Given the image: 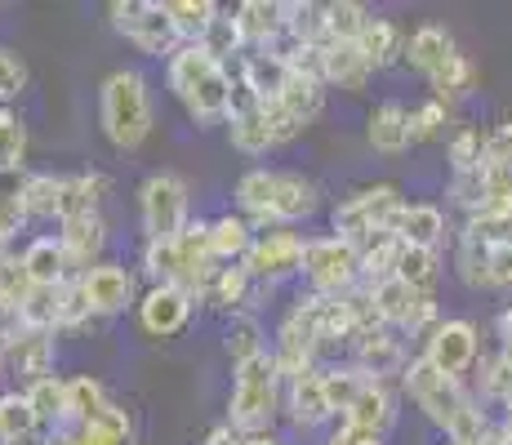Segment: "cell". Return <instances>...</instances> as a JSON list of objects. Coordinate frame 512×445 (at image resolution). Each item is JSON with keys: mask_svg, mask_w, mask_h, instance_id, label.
Wrapping results in <instances>:
<instances>
[{"mask_svg": "<svg viewBox=\"0 0 512 445\" xmlns=\"http://www.w3.org/2000/svg\"><path fill=\"white\" fill-rule=\"evenodd\" d=\"M370 63L361 58L357 45H321V85L348 89V94H361L370 81Z\"/></svg>", "mask_w": 512, "mask_h": 445, "instance_id": "cell-23", "label": "cell"}, {"mask_svg": "<svg viewBox=\"0 0 512 445\" xmlns=\"http://www.w3.org/2000/svg\"><path fill=\"white\" fill-rule=\"evenodd\" d=\"M299 272L308 276L312 294L339 299V294H348L357 285V245L339 241V236H303Z\"/></svg>", "mask_w": 512, "mask_h": 445, "instance_id": "cell-7", "label": "cell"}, {"mask_svg": "<svg viewBox=\"0 0 512 445\" xmlns=\"http://www.w3.org/2000/svg\"><path fill=\"white\" fill-rule=\"evenodd\" d=\"M281 405V370L272 352H259L250 361L232 365V397H228V428L241 437H259Z\"/></svg>", "mask_w": 512, "mask_h": 445, "instance_id": "cell-5", "label": "cell"}, {"mask_svg": "<svg viewBox=\"0 0 512 445\" xmlns=\"http://www.w3.org/2000/svg\"><path fill=\"white\" fill-rule=\"evenodd\" d=\"M401 187L397 183H374V187H361V192H352L348 201L334 205L330 214V236H339V241L348 245H361L370 241L374 232H392V219H397L401 210Z\"/></svg>", "mask_w": 512, "mask_h": 445, "instance_id": "cell-6", "label": "cell"}, {"mask_svg": "<svg viewBox=\"0 0 512 445\" xmlns=\"http://www.w3.org/2000/svg\"><path fill=\"white\" fill-rule=\"evenodd\" d=\"M5 112H9V107H5V103H0V116H5Z\"/></svg>", "mask_w": 512, "mask_h": 445, "instance_id": "cell-61", "label": "cell"}, {"mask_svg": "<svg viewBox=\"0 0 512 445\" xmlns=\"http://www.w3.org/2000/svg\"><path fill=\"white\" fill-rule=\"evenodd\" d=\"M277 103L303 125V130H308V125L321 116V107H326V85H321L317 76L294 72V67H290V76H285V89L277 94Z\"/></svg>", "mask_w": 512, "mask_h": 445, "instance_id": "cell-31", "label": "cell"}, {"mask_svg": "<svg viewBox=\"0 0 512 445\" xmlns=\"http://www.w3.org/2000/svg\"><path fill=\"white\" fill-rule=\"evenodd\" d=\"M27 290H32V281H27V272H23V259L9 254V259L0 263V308H18V303L27 299Z\"/></svg>", "mask_w": 512, "mask_h": 445, "instance_id": "cell-52", "label": "cell"}, {"mask_svg": "<svg viewBox=\"0 0 512 445\" xmlns=\"http://www.w3.org/2000/svg\"><path fill=\"white\" fill-rule=\"evenodd\" d=\"M228 138H232V147L241 156L272 152V134H268V125H263V107H259V112H250V116H236V121H228Z\"/></svg>", "mask_w": 512, "mask_h": 445, "instance_id": "cell-46", "label": "cell"}, {"mask_svg": "<svg viewBox=\"0 0 512 445\" xmlns=\"http://www.w3.org/2000/svg\"><path fill=\"white\" fill-rule=\"evenodd\" d=\"M107 14H112V27L139 49V54L170 58L174 49H179L174 23H170V14H165V0H112Z\"/></svg>", "mask_w": 512, "mask_h": 445, "instance_id": "cell-8", "label": "cell"}, {"mask_svg": "<svg viewBox=\"0 0 512 445\" xmlns=\"http://www.w3.org/2000/svg\"><path fill=\"white\" fill-rule=\"evenodd\" d=\"M94 321L90 303H85V290H81V276H67L58 285V334L63 330H85Z\"/></svg>", "mask_w": 512, "mask_h": 445, "instance_id": "cell-47", "label": "cell"}, {"mask_svg": "<svg viewBox=\"0 0 512 445\" xmlns=\"http://www.w3.org/2000/svg\"><path fill=\"white\" fill-rule=\"evenodd\" d=\"M23 183H27V170H0V201H18L23 196Z\"/></svg>", "mask_w": 512, "mask_h": 445, "instance_id": "cell-55", "label": "cell"}, {"mask_svg": "<svg viewBox=\"0 0 512 445\" xmlns=\"http://www.w3.org/2000/svg\"><path fill=\"white\" fill-rule=\"evenodd\" d=\"M401 383H406L410 401H415L419 410L428 414V419L450 437V445H477L481 432L490 428V419L477 410V401H472L468 392L459 388V379H446V374L432 370L423 356L406 361V370H401Z\"/></svg>", "mask_w": 512, "mask_h": 445, "instance_id": "cell-1", "label": "cell"}, {"mask_svg": "<svg viewBox=\"0 0 512 445\" xmlns=\"http://www.w3.org/2000/svg\"><path fill=\"white\" fill-rule=\"evenodd\" d=\"M139 219L147 241H174L187 227V183L179 174H147L139 187Z\"/></svg>", "mask_w": 512, "mask_h": 445, "instance_id": "cell-9", "label": "cell"}, {"mask_svg": "<svg viewBox=\"0 0 512 445\" xmlns=\"http://www.w3.org/2000/svg\"><path fill=\"white\" fill-rule=\"evenodd\" d=\"M9 254H14V250H9V241H5V236H0V263H5Z\"/></svg>", "mask_w": 512, "mask_h": 445, "instance_id": "cell-59", "label": "cell"}, {"mask_svg": "<svg viewBox=\"0 0 512 445\" xmlns=\"http://www.w3.org/2000/svg\"><path fill=\"white\" fill-rule=\"evenodd\" d=\"M481 392H486L490 401H504L508 392H512V370L499 361V356H490L486 370H481Z\"/></svg>", "mask_w": 512, "mask_h": 445, "instance_id": "cell-54", "label": "cell"}, {"mask_svg": "<svg viewBox=\"0 0 512 445\" xmlns=\"http://www.w3.org/2000/svg\"><path fill=\"white\" fill-rule=\"evenodd\" d=\"M392 276H397V281H406L410 290L432 294V285H437V276H441V259H437V250L401 245V250H397V267H392Z\"/></svg>", "mask_w": 512, "mask_h": 445, "instance_id": "cell-35", "label": "cell"}, {"mask_svg": "<svg viewBox=\"0 0 512 445\" xmlns=\"http://www.w3.org/2000/svg\"><path fill=\"white\" fill-rule=\"evenodd\" d=\"M54 241L63 245V259L76 276L85 267L103 263V250H107V219L103 214H76V219H63L54 232Z\"/></svg>", "mask_w": 512, "mask_h": 445, "instance_id": "cell-17", "label": "cell"}, {"mask_svg": "<svg viewBox=\"0 0 512 445\" xmlns=\"http://www.w3.org/2000/svg\"><path fill=\"white\" fill-rule=\"evenodd\" d=\"M67 441L72 445H130L134 441V419H130L125 405H107L98 419L67 428Z\"/></svg>", "mask_w": 512, "mask_h": 445, "instance_id": "cell-29", "label": "cell"}, {"mask_svg": "<svg viewBox=\"0 0 512 445\" xmlns=\"http://www.w3.org/2000/svg\"><path fill=\"white\" fill-rule=\"evenodd\" d=\"M477 445H512L508 437H504V428H499V423H490L486 432H481V441Z\"/></svg>", "mask_w": 512, "mask_h": 445, "instance_id": "cell-58", "label": "cell"}, {"mask_svg": "<svg viewBox=\"0 0 512 445\" xmlns=\"http://www.w3.org/2000/svg\"><path fill=\"white\" fill-rule=\"evenodd\" d=\"M0 356H5V339H0Z\"/></svg>", "mask_w": 512, "mask_h": 445, "instance_id": "cell-62", "label": "cell"}, {"mask_svg": "<svg viewBox=\"0 0 512 445\" xmlns=\"http://www.w3.org/2000/svg\"><path fill=\"white\" fill-rule=\"evenodd\" d=\"M366 18H370V9L357 5V0H330L326 5V36H321V45H357Z\"/></svg>", "mask_w": 512, "mask_h": 445, "instance_id": "cell-37", "label": "cell"}, {"mask_svg": "<svg viewBox=\"0 0 512 445\" xmlns=\"http://www.w3.org/2000/svg\"><path fill=\"white\" fill-rule=\"evenodd\" d=\"M254 241V227L241 219V214H223V219L210 223V254L214 263H241L245 250Z\"/></svg>", "mask_w": 512, "mask_h": 445, "instance_id": "cell-32", "label": "cell"}, {"mask_svg": "<svg viewBox=\"0 0 512 445\" xmlns=\"http://www.w3.org/2000/svg\"><path fill=\"white\" fill-rule=\"evenodd\" d=\"M165 14H170L179 45H201L205 27L219 14V5H210V0H165Z\"/></svg>", "mask_w": 512, "mask_h": 445, "instance_id": "cell-36", "label": "cell"}, {"mask_svg": "<svg viewBox=\"0 0 512 445\" xmlns=\"http://www.w3.org/2000/svg\"><path fill=\"white\" fill-rule=\"evenodd\" d=\"M326 445H379V437H361V432H348V428H339Z\"/></svg>", "mask_w": 512, "mask_h": 445, "instance_id": "cell-57", "label": "cell"}, {"mask_svg": "<svg viewBox=\"0 0 512 445\" xmlns=\"http://www.w3.org/2000/svg\"><path fill=\"white\" fill-rule=\"evenodd\" d=\"M223 348H228L232 365H241V361H250V356L268 352V348H263V325H259V316H254V312H232L228 334H223Z\"/></svg>", "mask_w": 512, "mask_h": 445, "instance_id": "cell-43", "label": "cell"}, {"mask_svg": "<svg viewBox=\"0 0 512 445\" xmlns=\"http://www.w3.org/2000/svg\"><path fill=\"white\" fill-rule=\"evenodd\" d=\"M27 405H32V419L41 432H54L63 428L67 419V379H58V374H41V379H32L23 388Z\"/></svg>", "mask_w": 512, "mask_h": 445, "instance_id": "cell-30", "label": "cell"}, {"mask_svg": "<svg viewBox=\"0 0 512 445\" xmlns=\"http://www.w3.org/2000/svg\"><path fill=\"white\" fill-rule=\"evenodd\" d=\"M263 125H268V134H272V147H285L303 134V125L294 121L281 103H263Z\"/></svg>", "mask_w": 512, "mask_h": 445, "instance_id": "cell-53", "label": "cell"}, {"mask_svg": "<svg viewBox=\"0 0 512 445\" xmlns=\"http://www.w3.org/2000/svg\"><path fill=\"white\" fill-rule=\"evenodd\" d=\"M165 81H170V94L179 98L183 112L196 125H214L228 116V67L214 63L205 49L179 45L165 58Z\"/></svg>", "mask_w": 512, "mask_h": 445, "instance_id": "cell-3", "label": "cell"}, {"mask_svg": "<svg viewBox=\"0 0 512 445\" xmlns=\"http://www.w3.org/2000/svg\"><path fill=\"white\" fill-rule=\"evenodd\" d=\"M392 419H397V410H392V397H388V383H366L361 388V397L348 405V410L339 414V428L348 432H361V437H379L392 428Z\"/></svg>", "mask_w": 512, "mask_h": 445, "instance_id": "cell-19", "label": "cell"}, {"mask_svg": "<svg viewBox=\"0 0 512 445\" xmlns=\"http://www.w3.org/2000/svg\"><path fill=\"white\" fill-rule=\"evenodd\" d=\"M98 121L116 152H139L152 134V98L139 72H112L98 89Z\"/></svg>", "mask_w": 512, "mask_h": 445, "instance_id": "cell-4", "label": "cell"}, {"mask_svg": "<svg viewBox=\"0 0 512 445\" xmlns=\"http://www.w3.org/2000/svg\"><path fill=\"white\" fill-rule=\"evenodd\" d=\"M27 85H32V72H27V58L18 54V49H5L0 45V103H14V98L27 94Z\"/></svg>", "mask_w": 512, "mask_h": 445, "instance_id": "cell-49", "label": "cell"}, {"mask_svg": "<svg viewBox=\"0 0 512 445\" xmlns=\"http://www.w3.org/2000/svg\"><path fill=\"white\" fill-rule=\"evenodd\" d=\"M196 49H205V54L214 58V63H236V58L245 54V45H241V32H236V18H232V9H219V14L210 18V27H205V36H201V45Z\"/></svg>", "mask_w": 512, "mask_h": 445, "instance_id": "cell-39", "label": "cell"}, {"mask_svg": "<svg viewBox=\"0 0 512 445\" xmlns=\"http://www.w3.org/2000/svg\"><path fill=\"white\" fill-rule=\"evenodd\" d=\"M392 236L401 245H419V250H437L446 236V214L437 205H401L392 219Z\"/></svg>", "mask_w": 512, "mask_h": 445, "instance_id": "cell-26", "label": "cell"}, {"mask_svg": "<svg viewBox=\"0 0 512 445\" xmlns=\"http://www.w3.org/2000/svg\"><path fill=\"white\" fill-rule=\"evenodd\" d=\"M18 259H23V272H27V281L32 285H63L67 276H76L72 267H67L63 245H58L54 236H32Z\"/></svg>", "mask_w": 512, "mask_h": 445, "instance_id": "cell-28", "label": "cell"}, {"mask_svg": "<svg viewBox=\"0 0 512 445\" xmlns=\"http://www.w3.org/2000/svg\"><path fill=\"white\" fill-rule=\"evenodd\" d=\"M81 290L85 303H90L94 316H121L125 308L139 303V285H134V272L121 263H94L81 272Z\"/></svg>", "mask_w": 512, "mask_h": 445, "instance_id": "cell-14", "label": "cell"}, {"mask_svg": "<svg viewBox=\"0 0 512 445\" xmlns=\"http://www.w3.org/2000/svg\"><path fill=\"white\" fill-rule=\"evenodd\" d=\"M370 303H374V316H379V325H388V330L423 334L432 321H437V299H432V294L410 290V285L397 281V276L370 285Z\"/></svg>", "mask_w": 512, "mask_h": 445, "instance_id": "cell-11", "label": "cell"}, {"mask_svg": "<svg viewBox=\"0 0 512 445\" xmlns=\"http://www.w3.org/2000/svg\"><path fill=\"white\" fill-rule=\"evenodd\" d=\"M54 339L58 334L49 330H18L5 339V356H0V379H18L27 388L32 379H41V374H54Z\"/></svg>", "mask_w": 512, "mask_h": 445, "instance_id": "cell-13", "label": "cell"}, {"mask_svg": "<svg viewBox=\"0 0 512 445\" xmlns=\"http://www.w3.org/2000/svg\"><path fill=\"white\" fill-rule=\"evenodd\" d=\"M32 432H41V428H36L23 388H5L0 392V445H14L23 437H32Z\"/></svg>", "mask_w": 512, "mask_h": 445, "instance_id": "cell-42", "label": "cell"}, {"mask_svg": "<svg viewBox=\"0 0 512 445\" xmlns=\"http://www.w3.org/2000/svg\"><path fill=\"white\" fill-rule=\"evenodd\" d=\"M450 125V107H441L437 98H428L423 107L410 112V143H432V138H446Z\"/></svg>", "mask_w": 512, "mask_h": 445, "instance_id": "cell-50", "label": "cell"}, {"mask_svg": "<svg viewBox=\"0 0 512 445\" xmlns=\"http://www.w3.org/2000/svg\"><path fill=\"white\" fill-rule=\"evenodd\" d=\"M281 392H285V410L299 428H321L330 414V401H326V383H321V365H303V370L285 374L281 379Z\"/></svg>", "mask_w": 512, "mask_h": 445, "instance_id": "cell-16", "label": "cell"}, {"mask_svg": "<svg viewBox=\"0 0 512 445\" xmlns=\"http://www.w3.org/2000/svg\"><path fill=\"white\" fill-rule=\"evenodd\" d=\"M205 445H250V437H241L236 428H228V423H219V428L205 437Z\"/></svg>", "mask_w": 512, "mask_h": 445, "instance_id": "cell-56", "label": "cell"}, {"mask_svg": "<svg viewBox=\"0 0 512 445\" xmlns=\"http://www.w3.org/2000/svg\"><path fill=\"white\" fill-rule=\"evenodd\" d=\"M107 405L112 401H107L103 383L90 379V374H76V379H67V419H63V428H76V423L98 419Z\"/></svg>", "mask_w": 512, "mask_h": 445, "instance_id": "cell-33", "label": "cell"}, {"mask_svg": "<svg viewBox=\"0 0 512 445\" xmlns=\"http://www.w3.org/2000/svg\"><path fill=\"white\" fill-rule=\"evenodd\" d=\"M250 290H254V281L241 263H214V272L205 276V285H201L196 299H205L210 308H223V312H245Z\"/></svg>", "mask_w": 512, "mask_h": 445, "instance_id": "cell-22", "label": "cell"}, {"mask_svg": "<svg viewBox=\"0 0 512 445\" xmlns=\"http://www.w3.org/2000/svg\"><path fill=\"white\" fill-rule=\"evenodd\" d=\"M285 36L294 45H321V36H326V5H317V0H290L285 5Z\"/></svg>", "mask_w": 512, "mask_h": 445, "instance_id": "cell-40", "label": "cell"}, {"mask_svg": "<svg viewBox=\"0 0 512 445\" xmlns=\"http://www.w3.org/2000/svg\"><path fill=\"white\" fill-rule=\"evenodd\" d=\"M481 170H512V121H499L495 130H486Z\"/></svg>", "mask_w": 512, "mask_h": 445, "instance_id": "cell-51", "label": "cell"}, {"mask_svg": "<svg viewBox=\"0 0 512 445\" xmlns=\"http://www.w3.org/2000/svg\"><path fill=\"white\" fill-rule=\"evenodd\" d=\"M23 214L32 219H54L58 223V205H63V174H27L23 183Z\"/></svg>", "mask_w": 512, "mask_h": 445, "instance_id": "cell-34", "label": "cell"}, {"mask_svg": "<svg viewBox=\"0 0 512 445\" xmlns=\"http://www.w3.org/2000/svg\"><path fill=\"white\" fill-rule=\"evenodd\" d=\"M481 147H486V134L477 125H464V130L450 134V174L481 170Z\"/></svg>", "mask_w": 512, "mask_h": 445, "instance_id": "cell-48", "label": "cell"}, {"mask_svg": "<svg viewBox=\"0 0 512 445\" xmlns=\"http://www.w3.org/2000/svg\"><path fill=\"white\" fill-rule=\"evenodd\" d=\"M250 445H281V441H272V437H250Z\"/></svg>", "mask_w": 512, "mask_h": 445, "instance_id": "cell-60", "label": "cell"}, {"mask_svg": "<svg viewBox=\"0 0 512 445\" xmlns=\"http://www.w3.org/2000/svg\"><path fill=\"white\" fill-rule=\"evenodd\" d=\"M348 343H352V356H357L352 365H357L361 374H370L374 383H383V379L406 370V348H401V339L388 330V325H370V330L352 334Z\"/></svg>", "mask_w": 512, "mask_h": 445, "instance_id": "cell-18", "label": "cell"}, {"mask_svg": "<svg viewBox=\"0 0 512 445\" xmlns=\"http://www.w3.org/2000/svg\"><path fill=\"white\" fill-rule=\"evenodd\" d=\"M299 263H303V236L294 227H263V232H254L250 250L241 259L254 285L290 281V276H299Z\"/></svg>", "mask_w": 512, "mask_h": 445, "instance_id": "cell-10", "label": "cell"}, {"mask_svg": "<svg viewBox=\"0 0 512 445\" xmlns=\"http://www.w3.org/2000/svg\"><path fill=\"white\" fill-rule=\"evenodd\" d=\"M321 383H326L330 414H343L352 401L361 397V388L370 383V374H361L357 365H334V370H321Z\"/></svg>", "mask_w": 512, "mask_h": 445, "instance_id": "cell-44", "label": "cell"}, {"mask_svg": "<svg viewBox=\"0 0 512 445\" xmlns=\"http://www.w3.org/2000/svg\"><path fill=\"white\" fill-rule=\"evenodd\" d=\"M468 219H504V223H512V170H481V201Z\"/></svg>", "mask_w": 512, "mask_h": 445, "instance_id": "cell-38", "label": "cell"}, {"mask_svg": "<svg viewBox=\"0 0 512 445\" xmlns=\"http://www.w3.org/2000/svg\"><path fill=\"white\" fill-rule=\"evenodd\" d=\"M245 49H268L285 32V0H245L232 9Z\"/></svg>", "mask_w": 512, "mask_h": 445, "instance_id": "cell-21", "label": "cell"}, {"mask_svg": "<svg viewBox=\"0 0 512 445\" xmlns=\"http://www.w3.org/2000/svg\"><path fill=\"white\" fill-rule=\"evenodd\" d=\"M455 54H459V45H455V36H450L446 27L423 23V27H415V32L406 36V54H401V63H410L415 72H423L432 81V76H437Z\"/></svg>", "mask_w": 512, "mask_h": 445, "instance_id": "cell-20", "label": "cell"}, {"mask_svg": "<svg viewBox=\"0 0 512 445\" xmlns=\"http://www.w3.org/2000/svg\"><path fill=\"white\" fill-rule=\"evenodd\" d=\"M192 303L196 299L187 290H179V285H152L134 308H139L143 334H152V339H174L187 325V316H192Z\"/></svg>", "mask_w": 512, "mask_h": 445, "instance_id": "cell-15", "label": "cell"}, {"mask_svg": "<svg viewBox=\"0 0 512 445\" xmlns=\"http://www.w3.org/2000/svg\"><path fill=\"white\" fill-rule=\"evenodd\" d=\"M366 138H370L374 152L401 156L410 147V112L401 103H379L366 116Z\"/></svg>", "mask_w": 512, "mask_h": 445, "instance_id": "cell-27", "label": "cell"}, {"mask_svg": "<svg viewBox=\"0 0 512 445\" xmlns=\"http://www.w3.org/2000/svg\"><path fill=\"white\" fill-rule=\"evenodd\" d=\"M428 85H432V98H437L441 107H455L459 98L472 94V85H477V67L468 63V54H455Z\"/></svg>", "mask_w": 512, "mask_h": 445, "instance_id": "cell-41", "label": "cell"}, {"mask_svg": "<svg viewBox=\"0 0 512 445\" xmlns=\"http://www.w3.org/2000/svg\"><path fill=\"white\" fill-rule=\"evenodd\" d=\"M112 192V178L103 170L63 174V205H58V223L76 219V214H103V201Z\"/></svg>", "mask_w": 512, "mask_h": 445, "instance_id": "cell-24", "label": "cell"}, {"mask_svg": "<svg viewBox=\"0 0 512 445\" xmlns=\"http://www.w3.org/2000/svg\"><path fill=\"white\" fill-rule=\"evenodd\" d=\"M481 356V334L472 321H437L428 330V348H423V361L432 370H441L446 379H459L477 365Z\"/></svg>", "mask_w": 512, "mask_h": 445, "instance_id": "cell-12", "label": "cell"}, {"mask_svg": "<svg viewBox=\"0 0 512 445\" xmlns=\"http://www.w3.org/2000/svg\"><path fill=\"white\" fill-rule=\"evenodd\" d=\"M357 49L361 58L370 63V72H383V67L401 63V54H406V32H401L392 18H366V27H361L357 36Z\"/></svg>", "mask_w": 512, "mask_h": 445, "instance_id": "cell-25", "label": "cell"}, {"mask_svg": "<svg viewBox=\"0 0 512 445\" xmlns=\"http://www.w3.org/2000/svg\"><path fill=\"white\" fill-rule=\"evenodd\" d=\"M455 267H459V281H464L468 290H490V245L472 241V236H459Z\"/></svg>", "mask_w": 512, "mask_h": 445, "instance_id": "cell-45", "label": "cell"}, {"mask_svg": "<svg viewBox=\"0 0 512 445\" xmlns=\"http://www.w3.org/2000/svg\"><path fill=\"white\" fill-rule=\"evenodd\" d=\"M321 205L312 178L294 170H250L236 183V210L250 227H290Z\"/></svg>", "mask_w": 512, "mask_h": 445, "instance_id": "cell-2", "label": "cell"}]
</instances>
